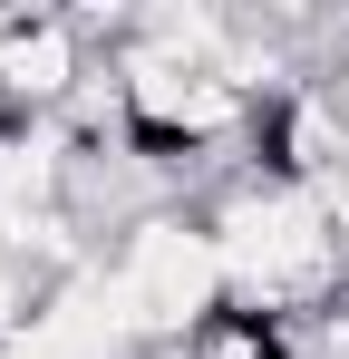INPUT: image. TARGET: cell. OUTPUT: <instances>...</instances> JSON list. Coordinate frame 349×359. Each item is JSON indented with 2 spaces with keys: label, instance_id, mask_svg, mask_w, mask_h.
I'll list each match as a JSON object with an SVG mask.
<instances>
[{
  "label": "cell",
  "instance_id": "1",
  "mask_svg": "<svg viewBox=\"0 0 349 359\" xmlns=\"http://www.w3.org/2000/svg\"><path fill=\"white\" fill-rule=\"evenodd\" d=\"M194 214H204V233L224 252V282H233L242 311L310 330L349 292V262H340V243H330V224H320V194L310 184H282V175H262L242 156Z\"/></svg>",
  "mask_w": 349,
  "mask_h": 359
},
{
  "label": "cell",
  "instance_id": "2",
  "mask_svg": "<svg viewBox=\"0 0 349 359\" xmlns=\"http://www.w3.org/2000/svg\"><path fill=\"white\" fill-rule=\"evenodd\" d=\"M97 272H107L126 330H136V340H174V350L233 301L224 252H214V233H204L194 204H156V214H136V224L97 252Z\"/></svg>",
  "mask_w": 349,
  "mask_h": 359
},
{
  "label": "cell",
  "instance_id": "3",
  "mask_svg": "<svg viewBox=\"0 0 349 359\" xmlns=\"http://www.w3.org/2000/svg\"><path fill=\"white\" fill-rule=\"evenodd\" d=\"M88 68L97 59L68 10H0V107L10 117H68Z\"/></svg>",
  "mask_w": 349,
  "mask_h": 359
},
{
  "label": "cell",
  "instance_id": "4",
  "mask_svg": "<svg viewBox=\"0 0 349 359\" xmlns=\"http://www.w3.org/2000/svg\"><path fill=\"white\" fill-rule=\"evenodd\" d=\"M184 359H301V330H291V320H262V311H242V301H224V311L184 340Z\"/></svg>",
  "mask_w": 349,
  "mask_h": 359
}]
</instances>
